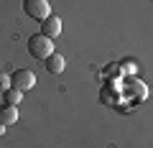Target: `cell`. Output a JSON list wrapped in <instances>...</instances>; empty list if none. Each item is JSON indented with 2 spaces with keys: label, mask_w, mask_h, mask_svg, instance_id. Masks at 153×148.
Instances as JSON below:
<instances>
[{
  "label": "cell",
  "mask_w": 153,
  "mask_h": 148,
  "mask_svg": "<svg viewBox=\"0 0 153 148\" xmlns=\"http://www.w3.org/2000/svg\"><path fill=\"white\" fill-rule=\"evenodd\" d=\"M18 120V107L16 105H3L0 107V123L3 125H13Z\"/></svg>",
  "instance_id": "8992f818"
},
{
  "label": "cell",
  "mask_w": 153,
  "mask_h": 148,
  "mask_svg": "<svg viewBox=\"0 0 153 148\" xmlns=\"http://www.w3.org/2000/svg\"><path fill=\"white\" fill-rule=\"evenodd\" d=\"M23 13L28 18L44 21V18L51 16V5H49V0H23Z\"/></svg>",
  "instance_id": "7a4b0ae2"
},
{
  "label": "cell",
  "mask_w": 153,
  "mask_h": 148,
  "mask_svg": "<svg viewBox=\"0 0 153 148\" xmlns=\"http://www.w3.org/2000/svg\"><path fill=\"white\" fill-rule=\"evenodd\" d=\"M46 69H49L51 74H61V71L66 69V59L61 54H51L49 59H46Z\"/></svg>",
  "instance_id": "5b68a950"
},
{
  "label": "cell",
  "mask_w": 153,
  "mask_h": 148,
  "mask_svg": "<svg viewBox=\"0 0 153 148\" xmlns=\"http://www.w3.org/2000/svg\"><path fill=\"white\" fill-rule=\"evenodd\" d=\"M10 84L16 89H21V92H28V89L36 87V74H33L31 69H18L10 77Z\"/></svg>",
  "instance_id": "3957f363"
},
{
  "label": "cell",
  "mask_w": 153,
  "mask_h": 148,
  "mask_svg": "<svg viewBox=\"0 0 153 148\" xmlns=\"http://www.w3.org/2000/svg\"><path fill=\"white\" fill-rule=\"evenodd\" d=\"M28 54H31L33 59H44L46 61L51 54H54V39L44 36V33L31 36V39H28Z\"/></svg>",
  "instance_id": "6da1fadb"
},
{
  "label": "cell",
  "mask_w": 153,
  "mask_h": 148,
  "mask_svg": "<svg viewBox=\"0 0 153 148\" xmlns=\"http://www.w3.org/2000/svg\"><path fill=\"white\" fill-rule=\"evenodd\" d=\"M3 100H5V105H16V107H18V102L23 100V92H21V89H16V87H10V89L3 92Z\"/></svg>",
  "instance_id": "52a82bcc"
},
{
  "label": "cell",
  "mask_w": 153,
  "mask_h": 148,
  "mask_svg": "<svg viewBox=\"0 0 153 148\" xmlns=\"http://www.w3.org/2000/svg\"><path fill=\"white\" fill-rule=\"evenodd\" d=\"M5 128H8V125H3V123H0V135H5Z\"/></svg>",
  "instance_id": "9c48e42d"
},
{
  "label": "cell",
  "mask_w": 153,
  "mask_h": 148,
  "mask_svg": "<svg viewBox=\"0 0 153 148\" xmlns=\"http://www.w3.org/2000/svg\"><path fill=\"white\" fill-rule=\"evenodd\" d=\"M41 33L44 36H49V39H56L61 33V18L59 16H49L41 21Z\"/></svg>",
  "instance_id": "277c9868"
},
{
  "label": "cell",
  "mask_w": 153,
  "mask_h": 148,
  "mask_svg": "<svg viewBox=\"0 0 153 148\" xmlns=\"http://www.w3.org/2000/svg\"><path fill=\"white\" fill-rule=\"evenodd\" d=\"M13 84H10V74H3L0 71V92H5V89H10Z\"/></svg>",
  "instance_id": "ba28073f"
}]
</instances>
